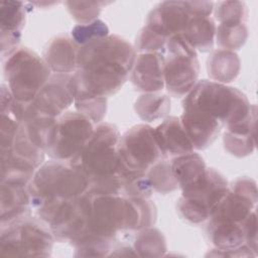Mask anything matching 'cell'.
Segmentation results:
<instances>
[{
  "label": "cell",
  "mask_w": 258,
  "mask_h": 258,
  "mask_svg": "<svg viewBox=\"0 0 258 258\" xmlns=\"http://www.w3.org/2000/svg\"><path fill=\"white\" fill-rule=\"evenodd\" d=\"M135 58V48L116 34L79 47L74 73L77 92L104 98L116 94L127 81Z\"/></svg>",
  "instance_id": "cell-1"
},
{
  "label": "cell",
  "mask_w": 258,
  "mask_h": 258,
  "mask_svg": "<svg viewBox=\"0 0 258 258\" xmlns=\"http://www.w3.org/2000/svg\"><path fill=\"white\" fill-rule=\"evenodd\" d=\"M90 194V192H89ZM92 196L87 232L116 241L118 233L140 231L156 221V207L148 199L123 196Z\"/></svg>",
  "instance_id": "cell-2"
},
{
  "label": "cell",
  "mask_w": 258,
  "mask_h": 258,
  "mask_svg": "<svg viewBox=\"0 0 258 258\" xmlns=\"http://www.w3.org/2000/svg\"><path fill=\"white\" fill-rule=\"evenodd\" d=\"M88 187V177L71 162L44 161L28 185L31 209L47 224L60 205L84 195Z\"/></svg>",
  "instance_id": "cell-3"
},
{
  "label": "cell",
  "mask_w": 258,
  "mask_h": 258,
  "mask_svg": "<svg viewBox=\"0 0 258 258\" xmlns=\"http://www.w3.org/2000/svg\"><path fill=\"white\" fill-rule=\"evenodd\" d=\"M252 107L238 89L207 80L198 81L182 102L183 109L206 114L225 127L244 120Z\"/></svg>",
  "instance_id": "cell-4"
},
{
  "label": "cell",
  "mask_w": 258,
  "mask_h": 258,
  "mask_svg": "<svg viewBox=\"0 0 258 258\" xmlns=\"http://www.w3.org/2000/svg\"><path fill=\"white\" fill-rule=\"evenodd\" d=\"M3 70L10 93L23 106L32 103L52 75L41 56L28 47L19 46L6 53Z\"/></svg>",
  "instance_id": "cell-5"
},
{
  "label": "cell",
  "mask_w": 258,
  "mask_h": 258,
  "mask_svg": "<svg viewBox=\"0 0 258 258\" xmlns=\"http://www.w3.org/2000/svg\"><path fill=\"white\" fill-rule=\"evenodd\" d=\"M120 136L115 125L101 122L80 153L70 162L85 173L89 183L120 175L117 153Z\"/></svg>",
  "instance_id": "cell-6"
},
{
  "label": "cell",
  "mask_w": 258,
  "mask_h": 258,
  "mask_svg": "<svg viewBox=\"0 0 258 258\" xmlns=\"http://www.w3.org/2000/svg\"><path fill=\"white\" fill-rule=\"evenodd\" d=\"M54 241L48 225L29 214L1 225L0 255L47 257Z\"/></svg>",
  "instance_id": "cell-7"
},
{
  "label": "cell",
  "mask_w": 258,
  "mask_h": 258,
  "mask_svg": "<svg viewBox=\"0 0 258 258\" xmlns=\"http://www.w3.org/2000/svg\"><path fill=\"white\" fill-rule=\"evenodd\" d=\"M117 153L123 181L146 175L157 161L165 158L154 129L146 124L135 125L120 136Z\"/></svg>",
  "instance_id": "cell-8"
},
{
  "label": "cell",
  "mask_w": 258,
  "mask_h": 258,
  "mask_svg": "<svg viewBox=\"0 0 258 258\" xmlns=\"http://www.w3.org/2000/svg\"><path fill=\"white\" fill-rule=\"evenodd\" d=\"M163 57L164 87L173 97H183L198 83L200 64L197 50L182 35L167 39Z\"/></svg>",
  "instance_id": "cell-9"
},
{
  "label": "cell",
  "mask_w": 258,
  "mask_h": 258,
  "mask_svg": "<svg viewBox=\"0 0 258 258\" xmlns=\"http://www.w3.org/2000/svg\"><path fill=\"white\" fill-rule=\"evenodd\" d=\"M228 189L229 184L226 178L216 169L208 167L201 180L181 190L177 211L190 223H203L210 218Z\"/></svg>",
  "instance_id": "cell-10"
},
{
  "label": "cell",
  "mask_w": 258,
  "mask_h": 258,
  "mask_svg": "<svg viewBox=\"0 0 258 258\" xmlns=\"http://www.w3.org/2000/svg\"><path fill=\"white\" fill-rule=\"evenodd\" d=\"M94 129V123L88 117L78 111H67L56 119L45 153L51 159L70 162L86 145Z\"/></svg>",
  "instance_id": "cell-11"
},
{
  "label": "cell",
  "mask_w": 258,
  "mask_h": 258,
  "mask_svg": "<svg viewBox=\"0 0 258 258\" xmlns=\"http://www.w3.org/2000/svg\"><path fill=\"white\" fill-rule=\"evenodd\" d=\"M213 11L211 1H164L149 12L145 27L167 40L182 35L195 15L211 16Z\"/></svg>",
  "instance_id": "cell-12"
},
{
  "label": "cell",
  "mask_w": 258,
  "mask_h": 258,
  "mask_svg": "<svg viewBox=\"0 0 258 258\" xmlns=\"http://www.w3.org/2000/svg\"><path fill=\"white\" fill-rule=\"evenodd\" d=\"M76 94L74 74H52L27 109L36 115L57 119L74 103Z\"/></svg>",
  "instance_id": "cell-13"
},
{
  "label": "cell",
  "mask_w": 258,
  "mask_h": 258,
  "mask_svg": "<svg viewBox=\"0 0 258 258\" xmlns=\"http://www.w3.org/2000/svg\"><path fill=\"white\" fill-rule=\"evenodd\" d=\"M91 201V194L86 191L59 206L47 223L56 241L72 242L86 230Z\"/></svg>",
  "instance_id": "cell-14"
},
{
  "label": "cell",
  "mask_w": 258,
  "mask_h": 258,
  "mask_svg": "<svg viewBox=\"0 0 258 258\" xmlns=\"http://www.w3.org/2000/svg\"><path fill=\"white\" fill-rule=\"evenodd\" d=\"M130 79L134 87L144 93H157L164 88L162 53L149 52L136 55Z\"/></svg>",
  "instance_id": "cell-15"
},
{
  "label": "cell",
  "mask_w": 258,
  "mask_h": 258,
  "mask_svg": "<svg viewBox=\"0 0 258 258\" xmlns=\"http://www.w3.org/2000/svg\"><path fill=\"white\" fill-rule=\"evenodd\" d=\"M25 24V5L23 2L0 1V40L2 55L18 47L21 30Z\"/></svg>",
  "instance_id": "cell-16"
},
{
  "label": "cell",
  "mask_w": 258,
  "mask_h": 258,
  "mask_svg": "<svg viewBox=\"0 0 258 258\" xmlns=\"http://www.w3.org/2000/svg\"><path fill=\"white\" fill-rule=\"evenodd\" d=\"M179 119L197 150H204L212 145L223 128L220 122L196 110L183 109Z\"/></svg>",
  "instance_id": "cell-17"
},
{
  "label": "cell",
  "mask_w": 258,
  "mask_h": 258,
  "mask_svg": "<svg viewBox=\"0 0 258 258\" xmlns=\"http://www.w3.org/2000/svg\"><path fill=\"white\" fill-rule=\"evenodd\" d=\"M154 132L157 143L165 157H176L194 152L195 148L179 118L166 117L154 129Z\"/></svg>",
  "instance_id": "cell-18"
},
{
  "label": "cell",
  "mask_w": 258,
  "mask_h": 258,
  "mask_svg": "<svg viewBox=\"0 0 258 258\" xmlns=\"http://www.w3.org/2000/svg\"><path fill=\"white\" fill-rule=\"evenodd\" d=\"M28 185L19 182H1V225L31 214Z\"/></svg>",
  "instance_id": "cell-19"
},
{
  "label": "cell",
  "mask_w": 258,
  "mask_h": 258,
  "mask_svg": "<svg viewBox=\"0 0 258 258\" xmlns=\"http://www.w3.org/2000/svg\"><path fill=\"white\" fill-rule=\"evenodd\" d=\"M78 50L72 37L59 35L44 48L42 58L53 74H74L77 71Z\"/></svg>",
  "instance_id": "cell-20"
},
{
  "label": "cell",
  "mask_w": 258,
  "mask_h": 258,
  "mask_svg": "<svg viewBox=\"0 0 258 258\" xmlns=\"http://www.w3.org/2000/svg\"><path fill=\"white\" fill-rule=\"evenodd\" d=\"M170 165L178 188L181 190L201 180L208 168L202 156L196 152L173 157Z\"/></svg>",
  "instance_id": "cell-21"
},
{
  "label": "cell",
  "mask_w": 258,
  "mask_h": 258,
  "mask_svg": "<svg viewBox=\"0 0 258 258\" xmlns=\"http://www.w3.org/2000/svg\"><path fill=\"white\" fill-rule=\"evenodd\" d=\"M240 58L236 52L227 49H215L207 60L209 77L217 83L233 82L240 73Z\"/></svg>",
  "instance_id": "cell-22"
},
{
  "label": "cell",
  "mask_w": 258,
  "mask_h": 258,
  "mask_svg": "<svg viewBox=\"0 0 258 258\" xmlns=\"http://www.w3.org/2000/svg\"><path fill=\"white\" fill-rule=\"evenodd\" d=\"M215 33L216 24L211 16L195 15L182 36L196 50L205 52L212 50Z\"/></svg>",
  "instance_id": "cell-23"
},
{
  "label": "cell",
  "mask_w": 258,
  "mask_h": 258,
  "mask_svg": "<svg viewBox=\"0 0 258 258\" xmlns=\"http://www.w3.org/2000/svg\"><path fill=\"white\" fill-rule=\"evenodd\" d=\"M135 112L146 122H152L168 115L170 100L168 96L160 93H144L135 102Z\"/></svg>",
  "instance_id": "cell-24"
},
{
  "label": "cell",
  "mask_w": 258,
  "mask_h": 258,
  "mask_svg": "<svg viewBox=\"0 0 258 258\" xmlns=\"http://www.w3.org/2000/svg\"><path fill=\"white\" fill-rule=\"evenodd\" d=\"M133 248L137 256L149 258L161 257L167 250L163 234L152 227L138 231Z\"/></svg>",
  "instance_id": "cell-25"
},
{
  "label": "cell",
  "mask_w": 258,
  "mask_h": 258,
  "mask_svg": "<svg viewBox=\"0 0 258 258\" xmlns=\"http://www.w3.org/2000/svg\"><path fill=\"white\" fill-rule=\"evenodd\" d=\"M215 38L222 49L234 51L245 44L248 38V28L245 23L219 24L216 26Z\"/></svg>",
  "instance_id": "cell-26"
},
{
  "label": "cell",
  "mask_w": 258,
  "mask_h": 258,
  "mask_svg": "<svg viewBox=\"0 0 258 258\" xmlns=\"http://www.w3.org/2000/svg\"><path fill=\"white\" fill-rule=\"evenodd\" d=\"M153 191L159 194H169L178 188L177 182L172 174L170 161L162 158L157 161L146 173Z\"/></svg>",
  "instance_id": "cell-27"
},
{
  "label": "cell",
  "mask_w": 258,
  "mask_h": 258,
  "mask_svg": "<svg viewBox=\"0 0 258 258\" xmlns=\"http://www.w3.org/2000/svg\"><path fill=\"white\" fill-rule=\"evenodd\" d=\"M76 110L88 117L94 124H100L107 112V98L77 92L74 101Z\"/></svg>",
  "instance_id": "cell-28"
},
{
  "label": "cell",
  "mask_w": 258,
  "mask_h": 258,
  "mask_svg": "<svg viewBox=\"0 0 258 258\" xmlns=\"http://www.w3.org/2000/svg\"><path fill=\"white\" fill-rule=\"evenodd\" d=\"M109 35V28L105 22L100 19L88 24H78L72 30V39L78 45L82 47L94 40L101 39Z\"/></svg>",
  "instance_id": "cell-29"
},
{
  "label": "cell",
  "mask_w": 258,
  "mask_h": 258,
  "mask_svg": "<svg viewBox=\"0 0 258 258\" xmlns=\"http://www.w3.org/2000/svg\"><path fill=\"white\" fill-rule=\"evenodd\" d=\"M215 16L220 24H240L245 23L248 10L244 2L224 1L216 4Z\"/></svg>",
  "instance_id": "cell-30"
},
{
  "label": "cell",
  "mask_w": 258,
  "mask_h": 258,
  "mask_svg": "<svg viewBox=\"0 0 258 258\" xmlns=\"http://www.w3.org/2000/svg\"><path fill=\"white\" fill-rule=\"evenodd\" d=\"M225 149L236 157H244L255 149V133L240 134L225 131L223 135Z\"/></svg>",
  "instance_id": "cell-31"
},
{
  "label": "cell",
  "mask_w": 258,
  "mask_h": 258,
  "mask_svg": "<svg viewBox=\"0 0 258 258\" xmlns=\"http://www.w3.org/2000/svg\"><path fill=\"white\" fill-rule=\"evenodd\" d=\"M64 4L68 7L72 17L78 24H88L96 19L101 12L104 2H88V1H67Z\"/></svg>",
  "instance_id": "cell-32"
},
{
  "label": "cell",
  "mask_w": 258,
  "mask_h": 258,
  "mask_svg": "<svg viewBox=\"0 0 258 258\" xmlns=\"http://www.w3.org/2000/svg\"><path fill=\"white\" fill-rule=\"evenodd\" d=\"M153 192L151 183L146 175L123 181L121 196L126 198L149 199Z\"/></svg>",
  "instance_id": "cell-33"
},
{
  "label": "cell",
  "mask_w": 258,
  "mask_h": 258,
  "mask_svg": "<svg viewBox=\"0 0 258 258\" xmlns=\"http://www.w3.org/2000/svg\"><path fill=\"white\" fill-rule=\"evenodd\" d=\"M245 244L257 254V216L256 210L251 213L245 223Z\"/></svg>",
  "instance_id": "cell-34"
},
{
  "label": "cell",
  "mask_w": 258,
  "mask_h": 258,
  "mask_svg": "<svg viewBox=\"0 0 258 258\" xmlns=\"http://www.w3.org/2000/svg\"><path fill=\"white\" fill-rule=\"evenodd\" d=\"M210 256H221V257H249V256H256V254L246 245L243 244L242 246L234 249H227V250H220L214 249L213 252L209 253Z\"/></svg>",
  "instance_id": "cell-35"
}]
</instances>
